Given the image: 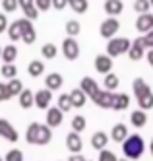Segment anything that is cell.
<instances>
[{
	"label": "cell",
	"mask_w": 153,
	"mask_h": 161,
	"mask_svg": "<svg viewBox=\"0 0 153 161\" xmlns=\"http://www.w3.org/2000/svg\"><path fill=\"white\" fill-rule=\"evenodd\" d=\"M27 72H29L31 78H39V76L45 72V64H43V60H31L29 66H27Z\"/></svg>",
	"instance_id": "cell-25"
},
{
	"label": "cell",
	"mask_w": 153,
	"mask_h": 161,
	"mask_svg": "<svg viewBox=\"0 0 153 161\" xmlns=\"http://www.w3.org/2000/svg\"><path fill=\"white\" fill-rule=\"evenodd\" d=\"M18 58V49L14 47V45H6V47H2V60L4 62H14Z\"/></svg>",
	"instance_id": "cell-27"
},
{
	"label": "cell",
	"mask_w": 153,
	"mask_h": 161,
	"mask_svg": "<svg viewBox=\"0 0 153 161\" xmlns=\"http://www.w3.org/2000/svg\"><path fill=\"white\" fill-rule=\"evenodd\" d=\"M8 37H10V41H19L21 39V29L18 25V19L14 21V24L8 25Z\"/></svg>",
	"instance_id": "cell-33"
},
{
	"label": "cell",
	"mask_w": 153,
	"mask_h": 161,
	"mask_svg": "<svg viewBox=\"0 0 153 161\" xmlns=\"http://www.w3.org/2000/svg\"><path fill=\"white\" fill-rule=\"evenodd\" d=\"M35 6L39 10H49L52 6V0H35Z\"/></svg>",
	"instance_id": "cell-44"
},
{
	"label": "cell",
	"mask_w": 153,
	"mask_h": 161,
	"mask_svg": "<svg viewBox=\"0 0 153 161\" xmlns=\"http://www.w3.org/2000/svg\"><path fill=\"white\" fill-rule=\"evenodd\" d=\"M130 119H132V124L136 126V128H142V126H145V124H147V114H145V111H144V109L134 111V113L130 114Z\"/></svg>",
	"instance_id": "cell-24"
},
{
	"label": "cell",
	"mask_w": 153,
	"mask_h": 161,
	"mask_svg": "<svg viewBox=\"0 0 153 161\" xmlns=\"http://www.w3.org/2000/svg\"><path fill=\"white\" fill-rule=\"evenodd\" d=\"M18 25L21 29V41L27 45H33L35 39H37V33H35V27H33V19L21 18V19H18Z\"/></svg>",
	"instance_id": "cell-4"
},
{
	"label": "cell",
	"mask_w": 153,
	"mask_h": 161,
	"mask_svg": "<svg viewBox=\"0 0 153 161\" xmlns=\"http://www.w3.org/2000/svg\"><path fill=\"white\" fill-rule=\"evenodd\" d=\"M58 107H60L64 113H68V111H72V109H74L72 99H70V93H62L60 97H58Z\"/></svg>",
	"instance_id": "cell-32"
},
{
	"label": "cell",
	"mask_w": 153,
	"mask_h": 161,
	"mask_svg": "<svg viewBox=\"0 0 153 161\" xmlns=\"http://www.w3.org/2000/svg\"><path fill=\"white\" fill-rule=\"evenodd\" d=\"M136 29L139 33H144V35H145L147 31H151L153 29V14H149V12L139 14L138 19H136Z\"/></svg>",
	"instance_id": "cell-12"
},
{
	"label": "cell",
	"mask_w": 153,
	"mask_h": 161,
	"mask_svg": "<svg viewBox=\"0 0 153 161\" xmlns=\"http://www.w3.org/2000/svg\"><path fill=\"white\" fill-rule=\"evenodd\" d=\"M0 58H2V47H0Z\"/></svg>",
	"instance_id": "cell-51"
},
{
	"label": "cell",
	"mask_w": 153,
	"mask_h": 161,
	"mask_svg": "<svg viewBox=\"0 0 153 161\" xmlns=\"http://www.w3.org/2000/svg\"><path fill=\"white\" fill-rule=\"evenodd\" d=\"M18 0H2V8L6 10V12H16L18 10Z\"/></svg>",
	"instance_id": "cell-42"
},
{
	"label": "cell",
	"mask_w": 153,
	"mask_h": 161,
	"mask_svg": "<svg viewBox=\"0 0 153 161\" xmlns=\"http://www.w3.org/2000/svg\"><path fill=\"white\" fill-rule=\"evenodd\" d=\"M128 56L132 60H142L145 56V45H144V37H138L132 41V47L128 51Z\"/></svg>",
	"instance_id": "cell-10"
},
{
	"label": "cell",
	"mask_w": 153,
	"mask_h": 161,
	"mask_svg": "<svg viewBox=\"0 0 153 161\" xmlns=\"http://www.w3.org/2000/svg\"><path fill=\"white\" fill-rule=\"evenodd\" d=\"M138 105H139V109H144V111L153 109V93H151V91H149L147 95H144V97L138 99Z\"/></svg>",
	"instance_id": "cell-35"
},
{
	"label": "cell",
	"mask_w": 153,
	"mask_h": 161,
	"mask_svg": "<svg viewBox=\"0 0 153 161\" xmlns=\"http://www.w3.org/2000/svg\"><path fill=\"white\" fill-rule=\"evenodd\" d=\"M0 161H4V159H2V157H0Z\"/></svg>",
	"instance_id": "cell-54"
},
{
	"label": "cell",
	"mask_w": 153,
	"mask_h": 161,
	"mask_svg": "<svg viewBox=\"0 0 153 161\" xmlns=\"http://www.w3.org/2000/svg\"><path fill=\"white\" fill-rule=\"evenodd\" d=\"M62 119H64V111L60 107H49L46 109V122L45 124H49L51 128H56V126H60L62 124Z\"/></svg>",
	"instance_id": "cell-8"
},
{
	"label": "cell",
	"mask_w": 153,
	"mask_h": 161,
	"mask_svg": "<svg viewBox=\"0 0 153 161\" xmlns=\"http://www.w3.org/2000/svg\"><path fill=\"white\" fill-rule=\"evenodd\" d=\"M130 107V95L126 93H112V109L114 111H126Z\"/></svg>",
	"instance_id": "cell-18"
},
{
	"label": "cell",
	"mask_w": 153,
	"mask_h": 161,
	"mask_svg": "<svg viewBox=\"0 0 153 161\" xmlns=\"http://www.w3.org/2000/svg\"><path fill=\"white\" fill-rule=\"evenodd\" d=\"M79 87H81V89H84L85 93H87V97H93V95H95L97 91L101 89V87H99V84H97V82H95L93 78H89V76L81 78V82H79Z\"/></svg>",
	"instance_id": "cell-16"
},
{
	"label": "cell",
	"mask_w": 153,
	"mask_h": 161,
	"mask_svg": "<svg viewBox=\"0 0 153 161\" xmlns=\"http://www.w3.org/2000/svg\"><path fill=\"white\" fill-rule=\"evenodd\" d=\"M8 87H10V91H12V95H19L21 91H23V84H21V80H18V78H12L10 82H8Z\"/></svg>",
	"instance_id": "cell-36"
},
{
	"label": "cell",
	"mask_w": 153,
	"mask_h": 161,
	"mask_svg": "<svg viewBox=\"0 0 153 161\" xmlns=\"http://www.w3.org/2000/svg\"><path fill=\"white\" fill-rule=\"evenodd\" d=\"M25 140L31 146H46L52 140V130L49 124H39V122H31L27 126L25 132Z\"/></svg>",
	"instance_id": "cell-1"
},
{
	"label": "cell",
	"mask_w": 153,
	"mask_h": 161,
	"mask_svg": "<svg viewBox=\"0 0 153 161\" xmlns=\"http://www.w3.org/2000/svg\"><path fill=\"white\" fill-rule=\"evenodd\" d=\"M105 87L107 89H111V91H114L116 87H118V84H120V80H118V76L116 74H112V72H109V74H105Z\"/></svg>",
	"instance_id": "cell-28"
},
{
	"label": "cell",
	"mask_w": 153,
	"mask_h": 161,
	"mask_svg": "<svg viewBox=\"0 0 153 161\" xmlns=\"http://www.w3.org/2000/svg\"><path fill=\"white\" fill-rule=\"evenodd\" d=\"M66 147H68L72 153H79L81 149H84V142H81L79 132L72 130V132H70V134L66 136Z\"/></svg>",
	"instance_id": "cell-11"
},
{
	"label": "cell",
	"mask_w": 153,
	"mask_h": 161,
	"mask_svg": "<svg viewBox=\"0 0 153 161\" xmlns=\"http://www.w3.org/2000/svg\"><path fill=\"white\" fill-rule=\"evenodd\" d=\"M91 101L101 109H112V91L111 89H107V91L99 89L97 93L91 97Z\"/></svg>",
	"instance_id": "cell-7"
},
{
	"label": "cell",
	"mask_w": 153,
	"mask_h": 161,
	"mask_svg": "<svg viewBox=\"0 0 153 161\" xmlns=\"http://www.w3.org/2000/svg\"><path fill=\"white\" fill-rule=\"evenodd\" d=\"M62 53H64V56H66L68 60H76L78 56H79V45H78V41L68 35L62 41Z\"/></svg>",
	"instance_id": "cell-6"
},
{
	"label": "cell",
	"mask_w": 153,
	"mask_h": 161,
	"mask_svg": "<svg viewBox=\"0 0 153 161\" xmlns=\"http://www.w3.org/2000/svg\"><path fill=\"white\" fill-rule=\"evenodd\" d=\"M18 4H19V8L23 10V8H27V6H33L35 0H18Z\"/></svg>",
	"instance_id": "cell-47"
},
{
	"label": "cell",
	"mask_w": 153,
	"mask_h": 161,
	"mask_svg": "<svg viewBox=\"0 0 153 161\" xmlns=\"http://www.w3.org/2000/svg\"><path fill=\"white\" fill-rule=\"evenodd\" d=\"M134 10L138 14H144L147 10H151V2L149 0H134Z\"/></svg>",
	"instance_id": "cell-37"
},
{
	"label": "cell",
	"mask_w": 153,
	"mask_h": 161,
	"mask_svg": "<svg viewBox=\"0 0 153 161\" xmlns=\"http://www.w3.org/2000/svg\"><path fill=\"white\" fill-rule=\"evenodd\" d=\"M145 152V142L139 134H130L122 142V153L128 159H139Z\"/></svg>",
	"instance_id": "cell-2"
},
{
	"label": "cell",
	"mask_w": 153,
	"mask_h": 161,
	"mask_svg": "<svg viewBox=\"0 0 153 161\" xmlns=\"http://www.w3.org/2000/svg\"><path fill=\"white\" fill-rule=\"evenodd\" d=\"M124 10L122 0H105V12L109 16H118Z\"/></svg>",
	"instance_id": "cell-22"
},
{
	"label": "cell",
	"mask_w": 153,
	"mask_h": 161,
	"mask_svg": "<svg viewBox=\"0 0 153 161\" xmlns=\"http://www.w3.org/2000/svg\"><path fill=\"white\" fill-rule=\"evenodd\" d=\"M149 149H151V155H153V138H151V144H149Z\"/></svg>",
	"instance_id": "cell-50"
},
{
	"label": "cell",
	"mask_w": 153,
	"mask_h": 161,
	"mask_svg": "<svg viewBox=\"0 0 153 161\" xmlns=\"http://www.w3.org/2000/svg\"><path fill=\"white\" fill-rule=\"evenodd\" d=\"M118 29H120V24H118V19H116V16H109L101 24L99 33H101V37H105V39H112L116 33H118Z\"/></svg>",
	"instance_id": "cell-5"
},
{
	"label": "cell",
	"mask_w": 153,
	"mask_h": 161,
	"mask_svg": "<svg viewBox=\"0 0 153 161\" xmlns=\"http://www.w3.org/2000/svg\"><path fill=\"white\" fill-rule=\"evenodd\" d=\"M62 84H64V78H62V74H58V72H51L49 76L45 78V86L49 89H60Z\"/></svg>",
	"instance_id": "cell-20"
},
{
	"label": "cell",
	"mask_w": 153,
	"mask_h": 161,
	"mask_svg": "<svg viewBox=\"0 0 153 161\" xmlns=\"http://www.w3.org/2000/svg\"><path fill=\"white\" fill-rule=\"evenodd\" d=\"M97 161H118V157H116L114 152H111V149H101Z\"/></svg>",
	"instance_id": "cell-38"
},
{
	"label": "cell",
	"mask_w": 153,
	"mask_h": 161,
	"mask_svg": "<svg viewBox=\"0 0 153 161\" xmlns=\"http://www.w3.org/2000/svg\"><path fill=\"white\" fill-rule=\"evenodd\" d=\"M68 161H85V157L81 155V152H79V153H72L68 157Z\"/></svg>",
	"instance_id": "cell-48"
},
{
	"label": "cell",
	"mask_w": 153,
	"mask_h": 161,
	"mask_svg": "<svg viewBox=\"0 0 153 161\" xmlns=\"http://www.w3.org/2000/svg\"><path fill=\"white\" fill-rule=\"evenodd\" d=\"M0 33H2V31H0Z\"/></svg>",
	"instance_id": "cell-56"
},
{
	"label": "cell",
	"mask_w": 153,
	"mask_h": 161,
	"mask_svg": "<svg viewBox=\"0 0 153 161\" xmlns=\"http://www.w3.org/2000/svg\"><path fill=\"white\" fill-rule=\"evenodd\" d=\"M107 142H109V136H107V132H95L91 136V146H93V149H105L107 147Z\"/></svg>",
	"instance_id": "cell-23"
},
{
	"label": "cell",
	"mask_w": 153,
	"mask_h": 161,
	"mask_svg": "<svg viewBox=\"0 0 153 161\" xmlns=\"http://www.w3.org/2000/svg\"><path fill=\"white\" fill-rule=\"evenodd\" d=\"M64 29H66V33H68L70 37H76V35H79L81 25H79V21H76V19H70L68 24L64 25Z\"/></svg>",
	"instance_id": "cell-30"
},
{
	"label": "cell",
	"mask_w": 153,
	"mask_h": 161,
	"mask_svg": "<svg viewBox=\"0 0 153 161\" xmlns=\"http://www.w3.org/2000/svg\"><path fill=\"white\" fill-rule=\"evenodd\" d=\"M0 136H2L4 140H8V142H18V138H19L18 130L6 119H0Z\"/></svg>",
	"instance_id": "cell-9"
},
{
	"label": "cell",
	"mask_w": 153,
	"mask_h": 161,
	"mask_svg": "<svg viewBox=\"0 0 153 161\" xmlns=\"http://www.w3.org/2000/svg\"><path fill=\"white\" fill-rule=\"evenodd\" d=\"M144 37V45H145V49H153V29L151 31H147L145 35H142Z\"/></svg>",
	"instance_id": "cell-43"
},
{
	"label": "cell",
	"mask_w": 153,
	"mask_h": 161,
	"mask_svg": "<svg viewBox=\"0 0 153 161\" xmlns=\"http://www.w3.org/2000/svg\"><path fill=\"white\" fill-rule=\"evenodd\" d=\"M95 70L99 74H109L112 70V56H109V54H97L95 56Z\"/></svg>",
	"instance_id": "cell-14"
},
{
	"label": "cell",
	"mask_w": 153,
	"mask_h": 161,
	"mask_svg": "<svg viewBox=\"0 0 153 161\" xmlns=\"http://www.w3.org/2000/svg\"><path fill=\"white\" fill-rule=\"evenodd\" d=\"M56 53H58V49H56L54 43H46V45H43V47H41V54L45 56V58H49V60L54 58Z\"/></svg>",
	"instance_id": "cell-31"
},
{
	"label": "cell",
	"mask_w": 153,
	"mask_h": 161,
	"mask_svg": "<svg viewBox=\"0 0 153 161\" xmlns=\"http://www.w3.org/2000/svg\"><path fill=\"white\" fill-rule=\"evenodd\" d=\"M118 161H128V157H124V159H118Z\"/></svg>",
	"instance_id": "cell-52"
},
{
	"label": "cell",
	"mask_w": 153,
	"mask_h": 161,
	"mask_svg": "<svg viewBox=\"0 0 153 161\" xmlns=\"http://www.w3.org/2000/svg\"><path fill=\"white\" fill-rule=\"evenodd\" d=\"M12 97H14V95H12L8 84H2V82H0V103H2V101H8V99H12Z\"/></svg>",
	"instance_id": "cell-41"
},
{
	"label": "cell",
	"mask_w": 153,
	"mask_h": 161,
	"mask_svg": "<svg viewBox=\"0 0 153 161\" xmlns=\"http://www.w3.org/2000/svg\"><path fill=\"white\" fill-rule=\"evenodd\" d=\"M52 101V89H39L35 91V105H37L39 109H49V103Z\"/></svg>",
	"instance_id": "cell-13"
},
{
	"label": "cell",
	"mask_w": 153,
	"mask_h": 161,
	"mask_svg": "<svg viewBox=\"0 0 153 161\" xmlns=\"http://www.w3.org/2000/svg\"><path fill=\"white\" fill-rule=\"evenodd\" d=\"M132 89H134V95H136V99H139V97L147 95L149 91H151V89H149V86L145 84V80H142V78H136V80H134Z\"/></svg>",
	"instance_id": "cell-21"
},
{
	"label": "cell",
	"mask_w": 153,
	"mask_h": 161,
	"mask_svg": "<svg viewBox=\"0 0 153 161\" xmlns=\"http://www.w3.org/2000/svg\"><path fill=\"white\" fill-rule=\"evenodd\" d=\"M132 47V41L126 37H112L107 43V54L109 56H120L124 53H128Z\"/></svg>",
	"instance_id": "cell-3"
},
{
	"label": "cell",
	"mask_w": 153,
	"mask_h": 161,
	"mask_svg": "<svg viewBox=\"0 0 153 161\" xmlns=\"http://www.w3.org/2000/svg\"><path fill=\"white\" fill-rule=\"evenodd\" d=\"M70 99H72V105L76 107V109H81L87 103V93L81 87H76V89H72L70 91Z\"/></svg>",
	"instance_id": "cell-15"
},
{
	"label": "cell",
	"mask_w": 153,
	"mask_h": 161,
	"mask_svg": "<svg viewBox=\"0 0 153 161\" xmlns=\"http://www.w3.org/2000/svg\"><path fill=\"white\" fill-rule=\"evenodd\" d=\"M68 6V0H52V8L56 10H64Z\"/></svg>",
	"instance_id": "cell-45"
},
{
	"label": "cell",
	"mask_w": 153,
	"mask_h": 161,
	"mask_svg": "<svg viewBox=\"0 0 153 161\" xmlns=\"http://www.w3.org/2000/svg\"><path fill=\"white\" fill-rule=\"evenodd\" d=\"M18 103H19L21 109H31L33 103H35V93L31 89H23L21 93L18 95Z\"/></svg>",
	"instance_id": "cell-19"
},
{
	"label": "cell",
	"mask_w": 153,
	"mask_h": 161,
	"mask_svg": "<svg viewBox=\"0 0 153 161\" xmlns=\"http://www.w3.org/2000/svg\"><path fill=\"white\" fill-rule=\"evenodd\" d=\"M0 74H2V78L12 80V78H16L18 68H16V64H14V62H4V66H2V70H0Z\"/></svg>",
	"instance_id": "cell-29"
},
{
	"label": "cell",
	"mask_w": 153,
	"mask_h": 161,
	"mask_svg": "<svg viewBox=\"0 0 153 161\" xmlns=\"http://www.w3.org/2000/svg\"><path fill=\"white\" fill-rule=\"evenodd\" d=\"M39 12H41V10L35 6V4L23 8V14H25V18H29V19H37V18H39Z\"/></svg>",
	"instance_id": "cell-40"
},
{
	"label": "cell",
	"mask_w": 153,
	"mask_h": 161,
	"mask_svg": "<svg viewBox=\"0 0 153 161\" xmlns=\"http://www.w3.org/2000/svg\"><path fill=\"white\" fill-rule=\"evenodd\" d=\"M68 6L72 8V12H76V14H85L87 8H89V2L87 0H68Z\"/></svg>",
	"instance_id": "cell-26"
},
{
	"label": "cell",
	"mask_w": 153,
	"mask_h": 161,
	"mask_svg": "<svg viewBox=\"0 0 153 161\" xmlns=\"http://www.w3.org/2000/svg\"><path fill=\"white\" fill-rule=\"evenodd\" d=\"M85 126H87L85 117L78 114V117H74V119H72V130H76V132H84V130H85Z\"/></svg>",
	"instance_id": "cell-34"
},
{
	"label": "cell",
	"mask_w": 153,
	"mask_h": 161,
	"mask_svg": "<svg viewBox=\"0 0 153 161\" xmlns=\"http://www.w3.org/2000/svg\"><path fill=\"white\" fill-rule=\"evenodd\" d=\"M4 161H23V152H19V149H10L4 157Z\"/></svg>",
	"instance_id": "cell-39"
},
{
	"label": "cell",
	"mask_w": 153,
	"mask_h": 161,
	"mask_svg": "<svg viewBox=\"0 0 153 161\" xmlns=\"http://www.w3.org/2000/svg\"><path fill=\"white\" fill-rule=\"evenodd\" d=\"M149 2H151V8H153V0H149Z\"/></svg>",
	"instance_id": "cell-53"
},
{
	"label": "cell",
	"mask_w": 153,
	"mask_h": 161,
	"mask_svg": "<svg viewBox=\"0 0 153 161\" xmlns=\"http://www.w3.org/2000/svg\"><path fill=\"white\" fill-rule=\"evenodd\" d=\"M145 58H147V62L153 66V49H149V51L145 53Z\"/></svg>",
	"instance_id": "cell-49"
},
{
	"label": "cell",
	"mask_w": 153,
	"mask_h": 161,
	"mask_svg": "<svg viewBox=\"0 0 153 161\" xmlns=\"http://www.w3.org/2000/svg\"><path fill=\"white\" fill-rule=\"evenodd\" d=\"M85 161H89V159H85Z\"/></svg>",
	"instance_id": "cell-55"
},
{
	"label": "cell",
	"mask_w": 153,
	"mask_h": 161,
	"mask_svg": "<svg viewBox=\"0 0 153 161\" xmlns=\"http://www.w3.org/2000/svg\"><path fill=\"white\" fill-rule=\"evenodd\" d=\"M128 126L126 124H122V122H118V124H114L112 126V130H111V140H114V142H124L126 138H128Z\"/></svg>",
	"instance_id": "cell-17"
},
{
	"label": "cell",
	"mask_w": 153,
	"mask_h": 161,
	"mask_svg": "<svg viewBox=\"0 0 153 161\" xmlns=\"http://www.w3.org/2000/svg\"><path fill=\"white\" fill-rule=\"evenodd\" d=\"M8 18H6V14H2L0 12V31H4V29H8Z\"/></svg>",
	"instance_id": "cell-46"
}]
</instances>
